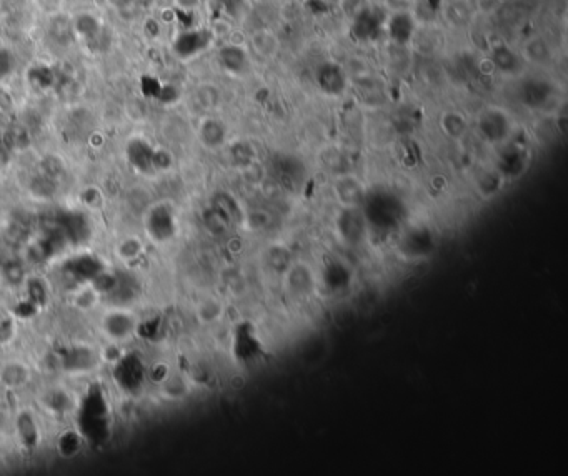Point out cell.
<instances>
[{"instance_id":"6da1fadb","label":"cell","mask_w":568,"mask_h":476,"mask_svg":"<svg viewBox=\"0 0 568 476\" xmlns=\"http://www.w3.org/2000/svg\"><path fill=\"white\" fill-rule=\"evenodd\" d=\"M509 119H507L505 113L500 112V110L490 108L482 115L480 132L484 133L489 140H503L507 133H509Z\"/></svg>"},{"instance_id":"7a4b0ae2","label":"cell","mask_w":568,"mask_h":476,"mask_svg":"<svg viewBox=\"0 0 568 476\" xmlns=\"http://www.w3.org/2000/svg\"><path fill=\"white\" fill-rule=\"evenodd\" d=\"M412 30H413V22L407 14L399 12V14L393 15L390 20V34L397 42H407V40L410 39V35H412Z\"/></svg>"},{"instance_id":"3957f363","label":"cell","mask_w":568,"mask_h":476,"mask_svg":"<svg viewBox=\"0 0 568 476\" xmlns=\"http://www.w3.org/2000/svg\"><path fill=\"white\" fill-rule=\"evenodd\" d=\"M525 54L530 62L542 65V62H547L550 59V48L540 37H533L525 44Z\"/></svg>"},{"instance_id":"277c9868","label":"cell","mask_w":568,"mask_h":476,"mask_svg":"<svg viewBox=\"0 0 568 476\" xmlns=\"http://www.w3.org/2000/svg\"><path fill=\"white\" fill-rule=\"evenodd\" d=\"M492 64L503 72H513V70H517V67H518L517 55H513L512 52H510V48H507V47L497 48V52H495V55L492 59Z\"/></svg>"},{"instance_id":"5b68a950","label":"cell","mask_w":568,"mask_h":476,"mask_svg":"<svg viewBox=\"0 0 568 476\" xmlns=\"http://www.w3.org/2000/svg\"><path fill=\"white\" fill-rule=\"evenodd\" d=\"M444 128H445V132L452 137L464 135L465 128H466L464 115H460V113H453V112L447 113V115L444 117Z\"/></svg>"},{"instance_id":"8992f818","label":"cell","mask_w":568,"mask_h":476,"mask_svg":"<svg viewBox=\"0 0 568 476\" xmlns=\"http://www.w3.org/2000/svg\"><path fill=\"white\" fill-rule=\"evenodd\" d=\"M255 39L261 40V44L255 42V47H257L258 54L270 57L277 52V40H275V37L269 34V32H258V34L255 35Z\"/></svg>"}]
</instances>
